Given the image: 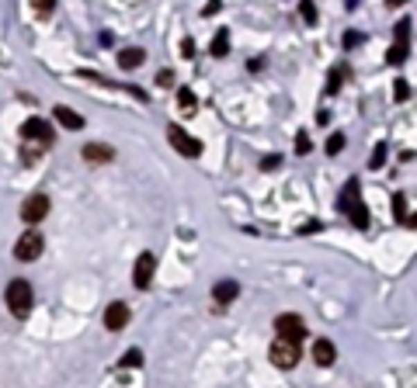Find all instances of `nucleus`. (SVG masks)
Here are the masks:
<instances>
[{
    "instance_id": "1",
    "label": "nucleus",
    "mask_w": 417,
    "mask_h": 388,
    "mask_svg": "<svg viewBox=\"0 0 417 388\" xmlns=\"http://www.w3.org/2000/svg\"><path fill=\"white\" fill-rule=\"evenodd\" d=\"M4 298H8L11 315H18V319H25V315L32 312V305H35V291H32V284H28L25 277H15V281L8 284Z\"/></svg>"
},
{
    "instance_id": "2",
    "label": "nucleus",
    "mask_w": 417,
    "mask_h": 388,
    "mask_svg": "<svg viewBox=\"0 0 417 388\" xmlns=\"http://www.w3.org/2000/svg\"><path fill=\"white\" fill-rule=\"evenodd\" d=\"M341 212H344L348 222H355L358 229L369 225V208H365V201H362V194H358V181H348V184H344V191H341Z\"/></svg>"
},
{
    "instance_id": "3",
    "label": "nucleus",
    "mask_w": 417,
    "mask_h": 388,
    "mask_svg": "<svg viewBox=\"0 0 417 388\" xmlns=\"http://www.w3.org/2000/svg\"><path fill=\"white\" fill-rule=\"evenodd\" d=\"M268 357H272V364H275V367L289 371V367H296V364H299V343H296V340H285V336H275V343H272Z\"/></svg>"
},
{
    "instance_id": "4",
    "label": "nucleus",
    "mask_w": 417,
    "mask_h": 388,
    "mask_svg": "<svg viewBox=\"0 0 417 388\" xmlns=\"http://www.w3.org/2000/svg\"><path fill=\"white\" fill-rule=\"evenodd\" d=\"M42 250H46V239H42V232H39L35 225H28V232L15 243V257H18V260H25V264L39 260V257H42Z\"/></svg>"
},
{
    "instance_id": "5",
    "label": "nucleus",
    "mask_w": 417,
    "mask_h": 388,
    "mask_svg": "<svg viewBox=\"0 0 417 388\" xmlns=\"http://www.w3.org/2000/svg\"><path fill=\"white\" fill-rule=\"evenodd\" d=\"M46 215H49V194H42V191L28 194V198H25V205H21V222L39 225Z\"/></svg>"
},
{
    "instance_id": "6",
    "label": "nucleus",
    "mask_w": 417,
    "mask_h": 388,
    "mask_svg": "<svg viewBox=\"0 0 417 388\" xmlns=\"http://www.w3.org/2000/svg\"><path fill=\"white\" fill-rule=\"evenodd\" d=\"M167 139H170V146L181 153V156H188V160H195V156H202V142L195 139V136H188V132H181L177 125H167Z\"/></svg>"
},
{
    "instance_id": "7",
    "label": "nucleus",
    "mask_w": 417,
    "mask_h": 388,
    "mask_svg": "<svg viewBox=\"0 0 417 388\" xmlns=\"http://www.w3.org/2000/svg\"><path fill=\"white\" fill-rule=\"evenodd\" d=\"M21 139H28V142H39V146H53V125L49 122H42V118H28L25 125H21Z\"/></svg>"
},
{
    "instance_id": "8",
    "label": "nucleus",
    "mask_w": 417,
    "mask_h": 388,
    "mask_svg": "<svg viewBox=\"0 0 417 388\" xmlns=\"http://www.w3.org/2000/svg\"><path fill=\"white\" fill-rule=\"evenodd\" d=\"M275 333L278 336H285V340H306V322L299 319V315H292V312H285V315H278L275 319Z\"/></svg>"
},
{
    "instance_id": "9",
    "label": "nucleus",
    "mask_w": 417,
    "mask_h": 388,
    "mask_svg": "<svg viewBox=\"0 0 417 388\" xmlns=\"http://www.w3.org/2000/svg\"><path fill=\"white\" fill-rule=\"evenodd\" d=\"M153 270H157V257H153V253H139L136 270H132V284H136L139 291H146V288L153 284Z\"/></svg>"
},
{
    "instance_id": "10",
    "label": "nucleus",
    "mask_w": 417,
    "mask_h": 388,
    "mask_svg": "<svg viewBox=\"0 0 417 388\" xmlns=\"http://www.w3.org/2000/svg\"><path fill=\"white\" fill-rule=\"evenodd\" d=\"M129 315H132V312H129L125 302H112V305L105 308V326H108L112 333H118V329L129 326Z\"/></svg>"
},
{
    "instance_id": "11",
    "label": "nucleus",
    "mask_w": 417,
    "mask_h": 388,
    "mask_svg": "<svg viewBox=\"0 0 417 388\" xmlns=\"http://www.w3.org/2000/svg\"><path fill=\"white\" fill-rule=\"evenodd\" d=\"M84 160H87V163H112V160H115V149H112V146H101V142H87V146H84Z\"/></svg>"
},
{
    "instance_id": "12",
    "label": "nucleus",
    "mask_w": 417,
    "mask_h": 388,
    "mask_svg": "<svg viewBox=\"0 0 417 388\" xmlns=\"http://www.w3.org/2000/svg\"><path fill=\"white\" fill-rule=\"evenodd\" d=\"M313 360H317L320 367H330V364L337 360V347H334L330 340H317V343H313Z\"/></svg>"
},
{
    "instance_id": "13",
    "label": "nucleus",
    "mask_w": 417,
    "mask_h": 388,
    "mask_svg": "<svg viewBox=\"0 0 417 388\" xmlns=\"http://www.w3.org/2000/svg\"><path fill=\"white\" fill-rule=\"evenodd\" d=\"M237 295H240L237 281H216V288H213V298H216V305H230Z\"/></svg>"
},
{
    "instance_id": "14",
    "label": "nucleus",
    "mask_w": 417,
    "mask_h": 388,
    "mask_svg": "<svg viewBox=\"0 0 417 388\" xmlns=\"http://www.w3.org/2000/svg\"><path fill=\"white\" fill-rule=\"evenodd\" d=\"M56 122H60L63 129H84V118H80L73 108H66V104L56 108Z\"/></svg>"
},
{
    "instance_id": "15",
    "label": "nucleus",
    "mask_w": 417,
    "mask_h": 388,
    "mask_svg": "<svg viewBox=\"0 0 417 388\" xmlns=\"http://www.w3.org/2000/svg\"><path fill=\"white\" fill-rule=\"evenodd\" d=\"M143 56H146L143 49H125V53L118 56V66H122V70H136V66H143Z\"/></svg>"
},
{
    "instance_id": "16",
    "label": "nucleus",
    "mask_w": 417,
    "mask_h": 388,
    "mask_svg": "<svg viewBox=\"0 0 417 388\" xmlns=\"http://www.w3.org/2000/svg\"><path fill=\"white\" fill-rule=\"evenodd\" d=\"M177 108H181V115H188V118L195 115V108H198V101H195V94H191L188 87H181V91H177Z\"/></svg>"
},
{
    "instance_id": "17",
    "label": "nucleus",
    "mask_w": 417,
    "mask_h": 388,
    "mask_svg": "<svg viewBox=\"0 0 417 388\" xmlns=\"http://www.w3.org/2000/svg\"><path fill=\"white\" fill-rule=\"evenodd\" d=\"M344 77H348V66H334L330 77H327V94H337L341 84H344Z\"/></svg>"
},
{
    "instance_id": "18",
    "label": "nucleus",
    "mask_w": 417,
    "mask_h": 388,
    "mask_svg": "<svg viewBox=\"0 0 417 388\" xmlns=\"http://www.w3.org/2000/svg\"><path fill=\"white\" fill-rule=\"evenodd\" d=\"M299 18L306 25H317V4H313V0H299Z\"/></svg>"
},
{
    "instance_id": "19",
    "label": "nucleus",
    "mask_w": 417,
    "mask_h": 388,
    "mask_svg": "<svg viewBox=\"0 0 417 388\" xmlns=\"http://www.w3.org/2000/svg\"><path fill=\"white\" fill-rule=\"evenodd\" d=\"M227 49H230V32L220 28V35H216V42H213V56H227Z\"/></svg>"
},
{
    "instance_id": "20",
    "label": "nucleus",
    "mask_w": 417,
    "mask_h": 388,
    "mask_svg": "<svg viewBox=\"0 0 417 388\" xmlns=\"http://www.w3.org/2000/svg\"><path fill=\"white\" fill-rule=\"evenodd\" d=\"M386 59H389V66H400V63L407 59V42H396V46L386 53Z\"/></svg>"
},
{
    "instance_id": "21",
    "label": "nucleus",
    "mask_w": 417,
    "mask_h": 388,
    "mask_svg": "<svg viewBox=\"0 0 417 388\" xmlns=\"http://www.w3.org/2000/svg\"><path fill=\"white\" fill-rule=\"evenodd\" d=\"M341 149H344V136H341V132H334V136L327 139V156H337Z\"/></svg>"
},
{
    "instance_id": "22",
    "label": "nucleus",
    "mask_w": 417,
    "mask_h": 388,
    "mask_svg": "<svg viewBox=\"0 0 417 388\" xmlns=\"http://www.w3.org/2000/svg\"><path fill=\"white\" fill-rule=\"evenodd\" d=\"M393 35H396V42H407V39H410V21L403 18L400 25H393Z\"/></svg>"
},
{
    "instance_id": "23",
    "label": "nucleus",
    "mask_w": 417,
    "mask_h": 388,
    "mask_svg": "<svg viewBox=\"0 0 417 388\" xmlns=\"http://www.w3.org/2000/svg\"><path fill=\"white\" fill-rule=\"evenodd\" d=\"M382 163H386V146H375L372 156H369V167L375 170V167H382Z\"/></svg>"
},
{
    "instance_id": "24",
    "label": "nucleus",
    "mask_w": 417,
    "mask_h": 388,
    "mask_svg": "<svg viewBox=\"0 0 417 388\" xmlns=\"http://www.w3.org/2000/svg\"><path fill=\"white\" fill-rule=\"evenodd\" d=\"M403 212H407V201H403V194H393V215H396V222L403 225Z\"/></svg>"
},
{
    "instance_id": "25",
    "label": "nucleus",
    "mask_w": 417,
    "mask_h": 388,
    "mask_svg": "<svg viewBox=\"0 0 417 388\" xmlns=\"http://www.w3.org/2000/svg\"><path fill=\"white\" fill-rule=\"evenodd\" d=\"M393 98H396V101H407V98H410V87H407V80H396V87H393Z\"/></svg>"
},
{
    "instance_id": "26",
    "label": "nucleus",
    "mask_w": 417,
    "mask_h": 388,
    "mask_svg": "<svg viewBox=\"0 0 417 388\" xmlns=\"http://www.w3.org/2000/svg\"><path fill=\"white\" fill-rule=\"evenodd\" d=\"M122 364H129V367H139V364H143V350H129V353L122 357Z\"/></svg>"
},
{
    "instance_id": "27",
    "label": "nucleus",
    "mask_w": 417,
    "mask_h": 388,
    "mask_svg": "<svg viewBox=\"0 0 417 388\" xmlns=\"http://www.w3.org/2000/svg\"><path fill=\"white\" fill-rule=\"evenodd\" d=\"M278 163H282V156L275 153V156H268V160H261V170H278Z\"/></svg>"
},
{
    "instance_id": "28",
    "label": "nucleus",
    "mask_w": 417,
    "mask_h": 388,
    "mask_svg": "<svg viewBox=\"0 0 417 388\" xmlns=\"http://www.w3.org/2000/svg\"><path fill=\"white\" fill-rule=\"evenodd\" d=\"M53 4H56V0H35V11H39V15H49Z\"/></svg>"
},
{
    "instance_id": "29",
    "label": "nucleus",
    "mask_w": 417,
    "mask_h": 388,
    "mask_svg": "<svg viewBox=\"0 0 417 388\" xmlns=\"http://www.w3.org/2000/svg\"><path fill=\"white\" fill-rule=\"evenodd\" d=\"M157 84H160V87H170V84H174V73H170V70H160Z\"/></svg>"
},
{
    "instance_id": "30",
    "label": "nucleus",
    "mask_w": 417,
    "mask_h": 388,
    "mask_svg": "<svg viewBox=\"0 0 417 388\" xmlns=\"http://www.w3.org/2000/svg\"><path fill=\"white\" fill-rule=\"evenodd\" d=\"M296 139H299V142H296V149H299V153H310V136H306V132H299Z\"/></svg>"
},
{
    "instance_id": "31",
    "label": "nucleus",
    "mask_w": 417,
    "mask_h": 388,
    "mask_svg": "<svg viewBox=\"0 0 417 388\" xmlns=\"http://www.w3.org/2000/svg\"><path fill=\"white\" fill-rule=\"evenodd\" d=\"M358 42H362V35H355V32H351V35H344V49H355Z\"/></svg>"
},
{
    "instance_id": "32",
    "label": "nucleus",
    "mask_w": 417,
    "mask_h": 388,
    "mask_svg": "<svg viewBox=\"0 0 417 388\" xmlns=\"http://www.w3.org/2000/svg\"><path fill=\"white\" fill-rule=\"evenodd\" d=\"M386 4H389V8H403V4H407V0H386Z\"/></svg>"
},
{
    "instance_id": "33",
    "label": "nucleus",
    "mask_w": 417,
    "mask_h": 388,
    "mask_svg": "<svg viewBox=\"0 0 417 388\" xmlns=\"http://www.w3.org/2000/svg\"><path fill=\"white\" fill-rule=\"evenodd\" d=\"M344 4H348V8H355V4H358V0H344Z\"/></svg>"
}]
</instances>
